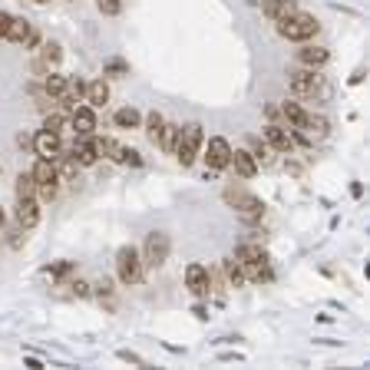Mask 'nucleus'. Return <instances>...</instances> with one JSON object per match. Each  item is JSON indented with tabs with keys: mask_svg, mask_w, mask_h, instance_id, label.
<instances>
[{
	"mask_svg": "<svg viewBox=\"0 0 370 370\" xmlns=\"http://www.w3.org/2000/svg\"><path fill=\"white\" fill-rule=\"evenodd\" d=\"M225 202L235 208V215L245 225H258L264 219V202H261L258 195L245 192V188H225Z\"/></svg>",
	"mask_w": 370,
	"mask_h": 370,
	"instance_id": "1",
	"label": "nucleus"
},
{
	"mask_svg": "<svg viewBox=\"0 0 370 370\" xmlns=\"http://www.w3.org/2000/svg\"><path fill=\"white\" fill-rule=\"evenodd\" d=\"M202 146H205L202 126H199V123H188V126H179V136H175V146H172V152H175V159L188 169L195 159H199V149H202Z\"/></svg>",
	"mask_w": 370,
	"mask_h": 370,
	"instance_id": "2",
	"label": "nucleus"
},
{
	"mask_svg": "<svg viewBox=\"0 0 370 370\" xmlns=\"http://www.w3.org/2000/svg\"><path fill=\"white\" fill-rule=\"evenodd\" d=\"M317 30H321V23H317L314 14H301V10H295L291 17L278 20V37L295 40V43H304V40H311Z\"/></svg>",
	"mask_w": 370,
	"mask_h": 370,
	"instance_id": "3",
	"label": "nucleus"
},
{
	"mask_svg": "<svg viewBox=\"0 0 370 370\" xmlns=\"http://www.w3.org/2000/svg\"><path fill=\"white\" fill-rule=\"evenodd\" d=\"M143 275H146L143 255H139L132 245L119 248V251H116V278H119L126 288H132V284H139V281H143Z\"/></svg>",
	"mask_w": 370,
	"mask_h": 370,
	"instance_id": "4",
	"label": "nucleus"
},
{
	"mask_svg": "<svg viewBox=\"0 0 370 370\" xmlns=\"http://www.w3.org/2000/svg\"><path fill=\"white\" fill-rule=\"evenodd\" d=\"M169 251H172V241H169L166 232H152L143 245V264L146 268H162L169 261Z\"/></svg>",
	"mask_w": 370,
	"mask_h": 370,
	"instance_id": "5",
	"label": "nucleus"
},
{
	"mask_svg": "<svg viewBox=\"0 0 370 370\" xmlns=\"http://www.w3.org/2000/svg\"><path fill=\"white\" fill-rule=\"evenodd\" d=\"M30 146H34V152H37L40 159H50V162H60L63 159V136H56L50 130H40L30 139Z\"/></svg>",
	"mask_w": 370,
	"mask_h": 370,
	"instance_id": "6",
	"label": "nucleus"
},
{
	"mask_svg": "<svg viewBox=\"0 0 370 370\" xmlns=\"http://www.w3.org/2000/svg\"><path fill=\"white\" fill-rule=\"evenodd\" d=\"M288 86L295 96H317V92H324V83H321V76L317 70H297V73L288 76Z\"/></svg>",
	"mask_w": 370,
	"mask_h": 370,
	"instance_id": "7",
	"label": "nucleus"
},
{
	"mask_svg": "<svg viewBox=\"0 0 370 370\" xmlns=\"http://www.w3.org/2000/svg\"><path fill=\"white\" fill-rule=\"evenodd\" d=\"M205 162H208V169H215V172L228 169V162H232V146H228V139L212 136V139H208V149H205Z\"/></svg>",
	"mask_w": 370,
	"mask_h": 370,
	"instance_id": "8",
	"label": "nucleus"
},
{
	"mask_svg": "<svg viewBox=\"0 0 370 370\" xmlns=\"http://www.w3.org/2000/svg\"><path fill=\"white\" fill-rule=\"evenodd\" d=\"M70 123L79 139H86L96 132V110L92 106H70Z\"/></svg>",
	"mask_w": 370,
	"mask_h": 370,
	"instance_id": "9",
	"label": "nucleus"
},
{
	"mask_svg": "<svg viewBox=\"0 0 370 370\" xmlns=\"http://www.w3.org/2000/svg\"><path fill=\"white\" fill-rule=\"evenodd\" d=\"M185 284H188V291L192 295H208V268L199 264V261H192L188 268H185Z\"/></svg>",
	"mask_w": 370,
	"mask_h": 370,
	"instance_id": "10",
	"label": "nucleus"
},
{
	"mask_svg": "<svg viewBox=\"0 0 370 370\" xmlns=\"http://www.w3.org/2000/svg\"><path fill=\"white\" fill-rule=\"evenodd\" d=\"M261 136H264V143L275 149V152H291V149H295V139L288 136V130H284V126H275V123H268Z\"/></svg>",
	"mask_w": 370,
	"mask_h": 370,
	"instance_id": "11",
	"label": "nucleus"
},
{
	"mask_svg": "<svg viewBox=\"0 0 370 370\" xmlns=\"http://www.w3.org/2000/svg\"><path fill=\"white\" fill-rule=\"evenodd\" d=\"M228 166H235V172L241 179H255L258 175V162H255V156L248 149H232V162Z\"/></svg>",
	"mask_w": 370,
	"mask_h": 370,
	"instance_id": "12",
	"label": "nucleus"
},
{
	"mask_svg": "<svg viewBox=\"0 0 370 370\" xmlns=\"http://www.w3.org/2000/svg\"><path fill=\"white\" fill-rule=\"evenodd\" d=\"M258 7H261V14H264V17L278 23V20H284V17H291V14H295L297 0H261Z\"/></svg>",
	"mask_w": 370,
	"mask_h": 370,
	"instance_id": "13",
	"label": "nucleus"
},
{
	"mask_svg": "<svg viewBox=\"0 0 370 370\" xmlns=\"http://www.w3.org/2000/svg\"><path fill=\"white\" fill-rule=\"evenodd\" d=\"M40 222V202L37 199H17V225L27 232V228H37Z\"/></svg>",
	"mask_w": 370,
	"mask_h": 370,
	"instance_id": "14",
	"label": "nucleus"
},
{
	"mask_svg": "<svg viewBox=\"0 0 370 370\" xmlns=\"http://www.w3.org/2000/svg\"><path fill=\"white\" fill-rule=\"evenodd\" d=\"M297 60H301L308 70H321V66L331 60V50H328V47H301V50H297Z\"/></svg>",
	"mask_w": 370,
	"mask_h": 370,
	"instance_id": "15",
	"label": "nucleus"
},
{
	"mask_svg": "<svg viewBox=\"0 0 370 370\" xmlns=\"http://www.w3.org/2000/svg\"><path fill=\"white\" fill-rule=\"evenodd\" d=\"M83 96H86V106H92V110L106 106V103H110V86H106V79H92V83H86Z\"/></svg>",
	"mask_w": 370,
	"mask_h": 370,
	"instance_id": "16",
	"label": "nucleus"
},
{
	"mask_svg": "<svg viewBox=\"0 0 370 370\" xmlns=\"http://www.w3.org/2000/svg\"><path fill=\"white\" fill-rule=\"evenodd\" d=\"M245 281H255V284H264L271 281V268H268V255L264 258H255V261H245Z\"/></svg>",
	"mask_w": 370,
	"mask_h": 370,
	"instance_id": "17",
	"label": "nucleus"
},
{
	"mask_svg": "<svg viewBox=\"0 0 370 370\" xmlns=\"http://www.w3.org/2000/svg\"><path fill=\"white\" fill-rule=\"evenodd\" d=\"M73 159H76V166H79V169L96 166V159H99V156H96V146H92L90 136H86V139H79V143L73 146Z\"/></svg>",
	"mask_w": 370,
	"mask_h": 370,
	"instance_id": "18",
	"label": "nucleus"
},
{
	"mask_svg": "<svg viewBox=\"0 0 370 370\" xmlns=\"http://www.w3.org/2000/svg\"><path fill=\"white\" fill-rule=\"evenodd\" d=\"M112 123H116V130H139V123H143V112L136 110V106H123V110H116Z\"/></svg>",
	"mask_w": 370,
	"mask_h": 370,
	"instance_id": "19",
	"label": "nucleus"
},
{
	"mask_svg": "<svg viewBox=\"0 0 370 370\" xmlns=\"http://www.w3.org/2000/svg\"><path fill=\"white\" fill-rule=\"evenodd\" d=\"M66 86H70V79H66V76H60L56 70L43 76V92H47L50 99H63V96H66Z\"/></svg>",
	"mask_w": 370,
	"mask_h": 370,
	"instance_id": "20",
	"label": "nucleus"
},
{
	"mask_svg": "<svg viewBox=\"0 0 370 370\" xmlns=\"http://www.w3.org/2000/svg\"><path fill=\"white\" fill-rule=\"evenodd\" d=\"M60 60H63V47L50 43V47H43V60L37 63V70L40 73H53L56 66H60Z\"/></svg>",
	"mask_w": 370,
	"mask_h": 370,
	"instance_id": "21",
	"label": "nucleus"
},
{
	"mask_svg": "<svg viewBox=\"0 0 370 370\" xmlns=\"http://www.w3.org/2000/svg\"><path fill=\"white\" fill-rule=\"evenodd\" d=\"M43 130L56 132V136L70 132V130H73V123H70V112H47V119H43Z\"/></svg>",
	"mask_w": 370,
	"mask_h": 370,
	"instance_id": "22",
	"label": "nucleus"
},
{
	"mask_svg": "<svg viewBox=\"0 0 370 370\" xmlns=\"http://www.w3.org/2000/svg\"><path fill=\"white\" fill-rule=\"evenodd\" d=\"M278 112L288 119V126H291V130H297V126L304 123V116H308V110H304L301 103H295V99H288V103H284V106H281Z\"/></svg>",
	"mask_w": 370,
	"mask_h": 370,
	"instance_id": "23",
	"label": "nucleus"
},
{
	"mask_svg": "<svg viewBox=\"0 0 370 370\" xmlns=\"http://www.w3.org/2000/svg\"><path fill=\"white\" fill-rule=\"evenodd\" d=\"M30 175L40 182H60V175H56V162H50V159H40L37 166L30 169Z\"/></svg>",
	"mask_w": 370,
	"mask_h": 370,
	"instance_id": "24",
	"label": "nucleus"
},
{
	"mask_svg": "<svg viewBox=\"0 0 370 370\" xmlns=\"http://www.w3.org/2000/svg\"><path fill=\"white\" fill-rule=\"evenodd\" d=\"M225 281H228V288H245V268L238 258L225 261Z\"/></svg>",
	"mask_w": 370,
	"mask_h": 370,
	"instance_id": "25",
	"label": "nucleus"
},
{
	"mask_svg": "<svg viewBox=\"0 0 370 370\" xmlns=\"http://www.w3.org/2000/svg\"><path fill=\"white\" fill-rule=\"evenodd\" d=\"M17 199H37V179L30 172L17 175Z\"/></svg>",
	"mask_w": 370,
	"mask_h": 370,
	"instance_id": "26",
	"label": "nucleus"
},
{
	"mask_svg": "<svg viewBox=\"0 0 370 370\" xmlns=\"http://www.w3.org/2000/svg\"><path fill=\"white\" fill-rule=\"evenodd\" d=\"M162 123H166V119H162L159 112H149V116H146V136L152 139V143H159V132H162Z\"/></svg>",
	"mask_w": 370,
	"mask_h": 370,
	"instance_id": "27",
	"label": "nucleus"
},
{
	"mask_svg": "<svg viewBox=\"0 0 370 370\" xmlns=\"http://www.w3.org/2000/svg\"><path fill=\"white\" fill-rule=\"evenodd\" d=\"M175 136H179V126L162 123V132H159V146L166 149V152H172V146H175Z\"/></svg>",
	"mask_w": 370,
	"mask_h": 370,
	"instance_id": "28",
	"label": "nucleus"
},
{
	"mask_svg": "<svg viewBox=\"0 0 370 370\" xmlns=\"http://www.w3.org/2000/svg\"><path fill=\"white\" fill-rule=\"evenodd\" d=\"M83 90H86V83H83V79H70V86H66V96H63V103L76 106V103L83 99Z\"/></svg>",
	"mask_w": 370,
	"mask_h": 370,
	"instance_id": "29",
	"label": "nucleus"
},
{
	"mask_svg": "<svg viewBox=\"0 0 370 370\" xmlns=\"http://www.w3.org/2000/svg\"><path fill=\"white\" fill-rule=\"evenodd\" d=\"M47 275L53 278V281L70 278V275H73V261H56V264H50V268H47Z\"/></svg>",
	"mask_w": 370,
	"mask_h": 370,
	"instance_id": "30",
	"label": "nucleus"
},
{
	"mask_svg": "<svg viewBox=\"0 0 370 370\" xmlns=\"http://www.w3.org/2000/svg\"><path fill=\"white\" fill-rule=\"evenodd\" d=\"M96 7H99L103 17H119L123 14V0H96Z\"/></svg>",
	"mask_w": 370,
	"mask_h": 370,
	"instance_id": "31",
	"label": "nucleus"
},
{
	"mask_svg": "<svg viewBox=\"0 0 370 370\" xmlns=\"http://www.w3.org/2000/svg\"><path fill=\"white\" fill-rule=\"evenodd\" d=\"M56 175H60V179H66V182H76V175H79V166H76L73 156H70V159H66L63 166L56 169Z\"/></svg>",
	"mask_w": 370,
	"mask_h": 370,
	"instance_id": "32",
	"label": "nucleus"
},
{
	"mask_svg": "<svg viewBox=\"0 0 370 370\" xmlns=\"http://www.w3.org/2000/svg\"><path fill=\"white\" fill-rule=\"evenodd\" d=\"M92 295H99V297H110V295H112V278H99V281L92 284Z\"/></svg>",
	"mask_w": 370,
	"mask_h": 370,
	"instance_id": "33",
	"label": "nucleus"
},
{
	"mask_svg": "<svg viewBox=\"0 0 370 370\" xmlns=\"http://www.w3.org/2000/svg\"><path fill=\"white\" fill-rule=\"evenodd\" d=\"M126 73H130V66L123 60H112L110 66H106V76H126Z\"/></svg>",
	"mask_w": 370,
	"mask_h": 370,
	"instance_id": "34",
	"label": "nucleus"
},
{
	"mask_svg": "<svg viewBox=\"0 0 370 370\" xmlns=\"http://www.w3.org/2000/svg\"><path fill=\"white\" fill-rule=\"evenodd\" d=\"M70 288H73L76 297H90V295H92V284H86V281H73Z\"/></svg>",
	"mask_w": 370,
	"mask_h": 370,
	"instance_id": "35",
	"label": "nucleus"
},
{
	"mask_svg": "<svg viewBox=\"0 0 370 370\" xmlns=\"http://www.w3.org/2000/svg\"><path fill=\"white\" fill-rule=\"evenodd\" d=\"M10 14L7 10H0V40H7V34H10Z\"/></svg>",
	"mask_w": 370,
	"mask_h": 370,
	"instance_id": "36",
	"label": "nucleus"
},
{
	"mask_svg": "<svg viewBox=\"0 0 370 370\" xmlns=\"http://www.w3.org/2000/svg\"><path fill=\"white\" fill-rule=\"evenodd\" d=\"M126 162H130V166H143V156L132 152V149H126Z\"/></svg>",
	"mask_w": 370,
	"mask_h": 370,
	"instance_id": "37",
	"label": "nucleus"
},
{
	"mask_svg": "<svg viewBox=\"0 0 370 370\" xmlns=\"http://www.w3.org/2000/svg\"><path fill=\"white\" fill-rule=\"evenodd\" d=\"M119 357H123V360H130V364H143V360H139L136 354H130V351H119Z\"/></svg>",
	"mask_w": 370,
	"mask_h": 370,
	"instance_id": "38",
	"label": "nucleus"
},
{
	"mask_svg": "<svg viewBox=\"0 0 370 370\" xmlns=\"http://www.w3.org/2000/svg\"><path fill=\"white\" fill-rule=\"evenodd\" d=\"M27 367H34V370H43V364H40L37 357H27Z\"/></svg>",
	"mask_w": 370,
	"mask_h": 370,
	"instance_id": "39",
	"label": "nucleus"
},
{
	"mask_svg": "<svg viewBox=\"0 0 370 370\" xmlns=\"http://www.w3.org/2000/svg\"><path fill=\"white\" fill-rule=\"evenodd\" d=\"M30 3H50V0H30Z\"/></svg>",
	"mask_w": 370,
	"mask_h": 370,
	"instance_id": "40",
	"label": "nucleus"
},
{
	"mask_svg": "<svg viewBox=\"0 0 370 370\" xmlns=\"http://www.w3.org/2000/svg\"><path fill=\"white\" fill-rule=\"evenodd\" d=\"M0 225H3V208H0Z\"/></svg>",
	"mask_w": 370,
	"mask_h": 370,
	"instance_id": "41",
	"label": "nucleus"
}]
</instances>
